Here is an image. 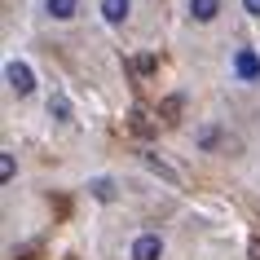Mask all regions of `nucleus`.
Segmentation results:
<instances>
[{
    "label": "nucleus",
    "instance_id": "obj_1",
    "mask_svg": "<svg viewBox=\"0 0 260 260\" xmlns=\"http://www.w3.org/2000/svg\"><path fill=\"white\" fill-rule=\"evenodd\" d=\"M5 80H9V88H14L18 97H27L31 88H36V80H31V67H27V62H9V67H5Z\"/></svg>",
    "mask_w": 260,
    "mask_h": 260
},
{
    "label": "nucleus",
    "instance_id": "obj_2",
    "mask_svg": "<svg viewBox=\"0 0 260 260\" xmlns=\"http://www.w3.org/2000/svg\"><path fill=\"white\" fill-rule=\"evenodd\" d=\"M164 256V243H159V234H141L137 243H133V260H159Z\"/></svg>",
    "mask_w": 260,
    "mask_h": 260
},
{
    "label": "nucleus",
    "instance_id": "obj_3",
    "mask_svg": "<svg viewBox=\"0 0 260 260\" xmlns=\"http://www.w3.org/2000/svg\"><path fill=\"white\" fill-rule=\"evenodd\" d=\"M234 67H238V75H243V80H260V57L251 53V49H238Z\"/></svg>",
    "mask_w": 260,
    "mask_h": 260
},
{
    "label": "nucleus",
    "instance_id": "obj_4",
    "mask_svg": "<svg viewBox=\"0 0 260 260\" xmlns=\"http://www.w3.org/2000/svg\"><path fill=\"white\" fill-rule=\"evenodd\" d=\"M190 14H194V22H212L220 14V0H190Z\"/></svg>",
    "mask_w": 260,
    "mask_h": 260
},
{
    "label": "nucleus",
    "instance_id": "obj_5",
    "mask_svg": "<svg viewBox=\"0 0 260 260\" xmlns=\"http://www.w3.org/2000/svg\"><path fill=\"white\" fill-rule=\"evenodd\" d=\"M102 14H106V22H123L128 18V0H102Z\"/></svg>",
    "mask_w": 260,
    "mask_h": 260
},
{
    "label": "nucleus",
    "instance_id": "obj_6",
    "mask_svg": "<svg viewBox=\"0 0 260 260\" xmlns=\"http://www.w3.org/2000/svg\"><path fill=\"white\" fill-rule=\"evenodd\" d=\"M75 9H80V0H49V14L53 18H75Z\"/></svg>",
    "mask_w": 260,
    "mask_h": 260
},
{
    "label": "nucleus",
    "instance_id": "obj_7",
    "mask_svg": "<svg viewBox=\"0 0 260 260\" xmlns=\"http://www.w3.org/2000/svg\"><path fill=\"white\" fill-rule=\"evenodd\" d=\"M146 164H150V168H154V172H159V177H168V181H172V185H177V181H181V177H177V172H172V168H168V164H164V159H154V154H146Z\"/></svg>",
    "mask_w": 260,
    "mask_h": 260
},
{
    "label": "nucleus",
    "instance_id": "obj_8",
    "mask_svg": "<svg viewBox=\"0 0 260 260\" xmlns=\"http://www.w3.org/2000/svg\"><path fill=\"white\" fill-rule=\"evenodd\" d=\"M93 194H97V199H115V190H110V181H106V177H97V181H93Z\"/></svg>",
    "mask_w": 260,
    "mask_h": 260
},
{
    "label": "nucleus",
    "instance_id": "obj_9",
    "mask_svg": "<svg viewBox=\"0 0 260 260\" xmlns=\"http://www.w3.org/2000/svg\"><path fill=\"white\" fill-rule=\"evenodd\" d=\"M177 110H181V97H168V102H164V119L172 123V119H177Z\"/></svg>",
    "mask_w": 260,
    "mask_h": 260
},
{
    "label": "nucleus",
    "instance_id": "obj_10",
    "mask_svg": "<svg viewBox=\"0 0 260 260\" xmlns=\"http://www.w3.org/2000/svg\"><path fill=\"white\" fill-rule=\"evenodd\" d=\"M0 177L14 181V154H0Z\"/></svg>",
    "mask_w": 260,
    "mask_h": 260
},
{
    "label": "nucleus",
    "instance_id": "obj_11",
    "mask_svg": "<svg viewBox=\"0 0 260 260\" xmlns=\"http://www.w3.org/2000/svg\"><path fill=\"white\" fill-rule=\"evenodd\" d=\"M133 128H137V133H150V119H146V110H133Z\"/></svg>",
    "mask_w": 260,
    "mask_h": 260
},
{
    "label": "nucleus",
    "instance_id": "obj_12",
    "mask_svg": "<svg viewBox=\"0 0 260 260\" xmlns=\"http://www.w3.org/2000/svg\"><path fill=\"white\" fill-rule=\"evenodd\" d=\"M49 110H53L57 119H71V115H67V102H62V97H53V102H49Z\"/></svg>",
    "mask_w": 260,
    "mask_h": 260
},
{
    "label": "nucleus",
    "instance_id": "obj_13",
    "mask_svg": "<svg viewBox=\"0 0 260 260\" xmlns=\"http://www.w3.org/2000/svg\"><path fill=\"white\" fill-rule=\"evenodd\" d=\"M243 5H247V14H256V18H260V0H243Z\"/></svg>",
    "mask_w": 260,
    "mask_h": 260
},
{
    "label": "nucleus",
    "instance_id": "obj_14",
    "mask_svg": "<svg viewBox=\"0 0 260 260\" xmlns=\"http://www.w3.org/2000/svg\"><path fill=\"white\" fill-rule=\"evenodd\" d=\"M251 260H260V238H256V243H251Z\"/></svg>",
    "mask_w": 260,
    "mask_h": 260
}]
</instances>
